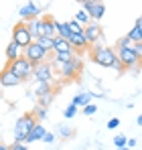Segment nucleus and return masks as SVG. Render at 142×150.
I'll return each instance as SVG.
<instances>
[{
	"mask_svg": "<svg viewBox=\"0 0 142 150\" xmlns=\"http://www.w3.org/2000/svg\"><path fill=\"white\" fill-rule=\"evenodd\" d=\"M67 43H69V47L75 51V53H77V51L89 49V45H87V41H85L83 33H81V35H69V37H67Z\"/></svg>",
	"mask_w": 142,
	"mask_h": 150,
	"instance_id": "nucleus-14",
	"label": "nucleus"
},
{
	"mask_svg": "<svg viewBox=\"0 0 142 150\" xmlns=\"http://www.w3.org/2000/svg\"><path fill=\"white\" fill-rule=\"evenodd\" d=\"M55 140H57V136H55L53 132H45V136H43V142H45V144H53Z\"/></svg>",
	"mask_w": 142,
	"mask_h": 150,
	"instance_id": "nucleus-34",
	"label": "nucleus"
},
{
	"mask_svg": "<svg viewBox=\"0 0 142 150\" xmlns=\"http://www.w3.org/2000/svg\"><path fill=\"white\" fill-rule=\"evenodd\" d=\"M37 120L33 118V114H23L16 122H14V144H23L26 134L35 128Z\"/></svg>",
	"mask_w": 142,
	"mask_h": 150,
	"instance_id": "nucleus-2",
	"label": "nucleus"
},
{
	"mask_svg": "<svg viewBox=\"0 0 142 150\" xmlns=\"http://www.w3.org/2000/svg\"><path fill=\"white\" fill-rule=\"evenodd\" d=\"M55 37H61V39H65V41H67V37H69V30H67V25H65V23H59V21H55Z\"/></svg>",
	"mask_w": 142,
	"mask_h": 150,
	"instance_id": "nucleus-24",
	"label": "nucleus"
},
{
	"mask_svg": "<svg viewBox=\"0 0 142 150\" xmlns=\"http://www.w3.org/2000/svg\"><path fill=\"white\" fill-rule=\"evenodd\" d=\"M112 69H116V71H118V73H124V71H126V69H124V67H122V63H120V61H118V57H116V61H114V63H112Z\"/></svg>",
	"mask_w": 142,
	"mask_h": 150,
	"instance_id": "nucleus-36",
	"label": "nucleus"
},
{
	"mask_svg": "<svg viewBox=\"0 0 142 150\" xmlns=\"http://www.w3.org/2000/svg\"><path fill=\"white\" fill-rule=\"evenodd\" d=\"M92 100H94V98H92V91H81V93H77V96L73 98L71 103L79 110V108H85L87 103H92Z\"/></svg>",
	"mask_w": 142,
	"mask_h": 150,
	"instance_id": "nucleus-17",
	"label": "nucleus"
},
{
	"mask_svg": "<svg viewBox=\"0 0 142 150\" xmlns=\"http://www.w3.org/2000/svg\"><path fill=\"white\" fill-rule=\"evenodd\" d=\"M138 144V140L136 138H130V140H126V148H132V146H136Z\"/></svg>",
	"mask_w": 142,
	"mask_h": 150,
	"instance_id": "nucleus-39",
	"label": "nucleus"
},
{
	"mask_svg": "<svg viewBox=\"0 0 142 150\" xmlns=\"http://www.w3.org/2000/svg\"><path fill=\"white\" fill-rule=\"evenodd\" d=\"M116 57H118V61L122 63V67H124V69H136V67H138V63H140V59L136 57V53H134L132 47H130V49L116 51Z\"/></svg>",
	"mask_w": 142,
	"mask_h": 150,
	"instance_id": "nucleus-9",
	"label": "nucleus"
},
{
	"mask_svg": "<svg viewBox=\"0 0 142 150\" xmlns=\"http://www.w3.org/2000/svg\"><path fill=\"white\" fill-rule=\"evenodd\" d=\"M75 114H77V108H75V105H73V103H71V105H67V108H65V110H63V116H65V118H67V120H71V118H73V116H75Z\"/></svg>",
	"mask_w": 142,
	"mask_h": 150,
	"instance_id": "nucleus-31",
	"label": "nucleus"
},
{
	"mask_svg": "<svg viewBox=\"0 0 142 150\" xmlns=\"http://www.w3.org/2000/svg\"><path fill=\"white\" fill-rule=\"evenodd\" d=\"M132 49H134V53H136V57L142 61V43H136V45H132Z\"/></svg>",
	"mask_w": 142,
	"mask_h": 150,
	"instance_id": "nucleus-35",
	"label": "nucleus"
},
{
	"mask_svg": "<svg viewBox=\"0 0 142 150\" xmlns=\"http://www.w3.org/2000/svg\"><path fill=\"white\" fill-rule=\"evenodd\" d=\"M23 57L31 63V65H39V63H45V61L51 59V53H45V51L33 41L26 49H23Z\"/></svg>",
	"mask_w": 142,
	"mask_h": 150,
	"instance_id": "nucleus-5",
	"label": "nucleus"
},
{
	"mask_svg": "<svg viewBox=\"0 0 142 150\" xmlns=\"http://www.w3.org/2000/svg\"><path fill=\"white\" fill-rule=\"evenodd\" d=\"M92 61L102 67H112V63L116 61V51L112 47H106V45L92 47Z\"/></svg>",
	"mask_w": 142,
	"mask_h": 150,
	"instance_id": "nucleus-3",
	"label": "nucleus"
},
{
	"mask_svg": "<svg viewBox=\"0 0 142 150\" xmlns=\"http://www.w3.org/2000/svg\"><path fill=\"white\" fill-rule=\"evenodd\" d=\"M0 150H10V146H6V144H0Z\"/></svg>",
	"mask_w": 142,
	"mask_h": 150,
	"instance_id": "nucleus-40",
	"label": "nucleus"
},
{
	"mask_svg": "<svg viewBox=\"0 0 142 150\" xmlns=\"http://www.w3.org/2000/svg\"><path fill=\"white\" fill-rule=\"evenodd\" d=\"M81 10L89 16L92 23H97L106 14V4H102V2H83V8Z\"/></svg>",
	"mask_w": 142,
	"mask_h": 150,
	"instance_id": "nucleus-10",
	"label": "nucleus"
},
{
	"mask_svg": "<svg viewBox=\"0 0 142 150\" xmlns=\"http://www.w3.org/2000/svg\"><path fill=\"white\" fill-rule=\"evenodd\" d=\"M39 37H55V18L43 16L39 25Z\"/></svg>",
	"mask_w": 142,
	"mask_h": 150,
	"instance_id": "nucleus-12",
	"label": "nucleus"
},
{
	"mask_svg": "<svg viewBox=\"0 0 142 150\" xmlns=\"http://www.w3.org/2000/svg\"><path fill=\"white\" fill-rule=\"evenodd\" d=\"M57 132H59L63 138H71V136H73V130H71L69 126H59V130H57Z\"/></svg>",
	"mask_w": 142,
	"mask_h": 150,
	"instance_id": "nucleus-32",
	"label": "nucleus"
},
{
	"mask_svg": "<svg viewBox=\"0 0 142 150\" xmlns=\"http://www.w3.org/2000/svg\"><path fill=\"white\" fill-rule=\"evenodd\" d=\"M18 83H23V81L14 73H10L6 67L0 71V85H2V87H14V85H18Z\"/></svg>",
	"mask_w": 142,
	"mask_h": 150,
	"instance_id": "nucleus-15",
	"label": "nucleus"
},
{
	"mask_svg": "<svg viewBox=\"0 0 142 150\" xmlns=\"http://www.w3.org/2000/svg\"><path fill=\"white\" fill-rule=\"evenodd\" d=\"M6 69H8L10 73H14L21 81H28V79L33 77V69H35V65H31L24 57H18V59H14L12 63H8Z\"/></svg>",
	"mask_w": 142,
	"mask_h": 150,
	"instance_id": "nucleus-4",
	"label": "nucleus"
},
{
	"mask_svg": "<svg viewBox=\"0 0 142 150\" xmlns=\"http://www.w3.org/2000/svg\"><path fill=\"white\" fill-rule=\"evenodd\" d=\"M35 43L45 51V53H51V51H53V37H39Z\"/></svg>",
	"mask_w": 142,
	"mask_h": 150,
	"instance_id": "nucleus-23",
	"label": "nucleus"
},
{
	"mask_svg": "<svg viewBox=\"0 0 142 150\" xmlns=\"http://www.w3.org/2000/svg\"><path fill=\"white\" fill-rule=\"evenodd\" d=\"M12 43H14L18 49H26V47L33 43V39H31V35H28L24 23L14 25V28H12Z\"/></svg>",
	"mask_w": 142,
	"mask_h": 150,
	"instance_id": "nucleus-7",
	"label": "nucleus"
},
{
	"mask_svg": "<svg viewBox=\"0 0 142 150\" xmlns=\"http://www.w3.org/2000/svg\"><path fill=\"white\" fill-rule=\"evenodd\" d=\"M118 150H130V148H126V146H124V148H118Z\"/></svg>",
	"mask_w": 142,
	"mask_h": 150,
	"instance_id": "nucleus-41",
	"label": "nucleus"
},
{
	"mask_svg": "<svg viewBox=\"0 0 142 150\" xmlns=\"http://www.w3.org/2000/svg\"><path fill=\"white\" fill-rule=\"evenodd\" d=\"M39 25H41V18L24 21V26H26V30H28V35H31V39H33V41H37V39H39Z\"/></svg>",
	"mask_w": 142,
	"mask_h": 150,
	"instance_id": "nucleus-18",
	"label": "nucleus"
},
{
	"mask_svg": "<svg viewBox=\"0 0 142 150\" xmlns=\"http://www.w3.org/2000/svg\"><path fill=\"white\" fill-rule=\"evenodd\" d=\"M126 37L130 39V43H132V45H136V43H142V23H140V18L134 23L132 30H130Z\"/></svg>",
	"mask_w": 142,
	"mask_h": 150,
	"instance_id": "nucleus-16",
	"label": "nucleus"
},
{
	"mask_svg": "<svg viewBox=\"0 0 142 150\" xmlns=\"http://www.w3.org/2000/svg\"><path fill=\"white\" fill-rule=\"evenodd\" d=\"M67 51H73L69 47V43L65 41V39H61V37H53V53L57 55V53H67Z\"/></svg>",
	"mask_w": 142,
	"mask_h": 150,
	"instance_id": "nucleus-19",
	"label": "nucleus"
},
{
	"mask_svg": "<svg viewBox=\"0 0 142 150\" xmlns=\"http://www.w3.org/2000/svg\"><path fill=\"white\" fill-rule=\"evenodd\" d=\"M83 37H85V41H87L89 47H97V45H102V41H104L102 26L97 25V23H89V25H85V26H83Z\"/></svg>",
	"mask_w": 142,
	"mask_h": 150,
	"instance_id": "nucleus-8",
	"label": "nucleus"
},
{
	"mask_svg": "<svg viewBox=\"0 0 142 150\" xmlns=\"http://www.w3.org/2000/svg\"><path fill=\"white\" fill-rule=\"evenodd\" d=\"M18 57H23V49H18V47L10 41V43L6 45V61H8V63H12V61H14V59H18Z\"/></svg>",
	"mask_w": 142,
	"mask_h": 150,
	"instance_id": "nucleus-21",
	"label": "nucleus"
},
{
	"mask_svg": "<svg viewBox=\"0 0 142 150\" xmlns=\"http://www.w3.org/2000/svg\"><path fill=\"white\" fill-rule=\"evenodd\" d=\"M130 47H132L130 39H128V37H122L118 43H116V49H114V51H120V49H130Z\"/></svg>",
	"mask_w": 142,
	"mask_h": 150,
	"instance_id": "nucleus-28",
	"label": "nucleus"
},
{
	"mask_svg": "<svg viewBox=\"0 0 142 150\" xmlns=\"http://www.w3.org/2000/svg\"><path fill=\"white\" fill-rule=\"evenodd\" d=\"M33 77H35L37 81H43V83H51V85H53L55 77H59V75L55 73L53 65H51L49 61H45V63L35 65V69H33Z\"/></svg>",
	"mask_w": 142,
	"mask_h": 150,
	"instance_id": "nucleus-6",
	"label": "nucleus"
},
{
	"mask_svg": "<svg viewBox=\"0 0 142 150\" xmlns=\"http://www.w3.org/2000/svg\"><path fill=\"white\" fill-rule=\"evenodd\" d=\"M10 150H28V146H26V144H12Z\"/></svg>",
	"mask_w": 142,
	"mask_h": 150,
	"instance_id": "nucleus-38",
	"label": "nucleus"
},
{
	"mask_svg": "<svg viewBox=\"0 0 142 150\" xmlns=\"http://www.w3.org/2000/svg\"><path fill=\"white\" fill-rule=\"evenodd\" d=\"M118 126H120V120H118V118L108 120V128H110V130H114V128H118Z\"/></svg>",
	"mask_w": 142,
	"mask_h": 150,
	"instance_id": "nucleus-37",
	"label": "nucleus"
},
{
	"mask_svg": "<svg viewBox=\"0 0 142 150\" xmlns=\"http://www.w3.org/2000/svg\"><path fill=\"white\" fill-rule=\"evenodd\" d=\"M95 112H97V105H94V103H87V105L83 108V114H85V116H94Z\"/></svg>",
	"mask_w": 142,
	"mask_h": 150,
	"instance_id": "nucleus-33",
	"label": "nucleus"
},
{
	"mask_svg": "<svg viewBox=\"0 0 142 150\" xmlns=\"http://www.w3.org/2000/svg\"><path fill=\"white\" fill-rule=\"evenodd\" d=\"M51 91H55L51 83L37 81V85H35V96H37V98H43V96H47V93H51Z\"/></svg>",
	"mask_w": 142,
	"mask_h": 150,
	"instance_id": "nucleus-22",
	"label": "nucleus"
},
{
	"mask_svg": "<svg viewBox=\"0 0 142 150\" xmlns=\"http://www.w3.org/2000/svg\"><path fill=\"white\" fill-rule=\"evenodd\" d=\"M73 21H75V23H79L81 26H85V25H89V23H92V21H89V16H87V14H85V12H83L81 8H79V10L75 12V16H73Z\"/></svg>",
	"mask_w": 142,
	"mask_h": 150,
	"instance_id": "nucleus-27",
	"label": "nucleus"
},
{
	"mask_svg": "<svg viewBox=\"0 0 142 150\" xmlns=\"http://www.w3.org/2000/svg\"><path fill=\"white\" fill-rule=\"evenodd\" d=\"M75 57H77L75 51H67V53H57V55H53L49 61H51V63H69Z\"/></svg>",
	"mask_w": 142,
	"mask_h": 150,
	"instance_id": "nucleus-20",
	"label": "nucleus"
},
{
	"mask_svg": "<svg viewBox=\"0 0 142 150\" xmlns=\"http://www.w3.org/2000/svg\"><path fill=\"white\" fill-rule=\"evenodd\" d=\"M65 25H67V30H69V35H81V33H83V26L79 25V23H75L73 18H71V21H67Z\"/></svg>",
	"mask_w": 142,
	"mask_h": 150,
	"instance_id": "nucleus-25",
	"label": "nucleus"
},
{
	"mask_svg": "<svg viewBox=\"0 0 142 150\" xmlns=\"http://www.w3.org/2000/svg\"><path fill=\"white\" fill-rule=\"evenodd\" d=\"M126 140H128V138H126L124 134H118V136L114 138V146H116V150H118V148H124V146H126Z\"/></svg>",
	"mask_w": 142,
	"mask_h": 150,
	"instance_id": "nucleus-30",
	"label": "nucleus"
},
{
	"mask_svg": "<svg viewBox=\"0 0 142 150\" xmlns=\"http://www.w3.org/2000/svg\"><path fill=\"white\" fill-rule=\"evenodd\" d=\"M31 114H33V118H35V120H37L39 124H41V122H43V120L47 118V108H41V105H37V108H35V110H33Z\"/></svg>",
	"mask_w": 142,
	"mask_h": 150,
	"instance_id": "nucleus-26",
	"label": "nucleus"
},
{
	"mask_svg": "<svg viewBox=\"0 0 142 150\" xmlns=\"http://www.w3.org/2000/svg\"><path fill=\"white\" fill-rule=\"evenodd\" d=\"M45 132H47V130H45V126L37 122V124H35V128H33V130L26 134V138H24L23 144H26V146H28V144H33V142H37V140H43Z\"/></svg>",
	"mask_w": 142,
	"mask_h": 150,
	"instance_id": "nucleus-13",
	"label": "nucleus"
},
{
	"mask_svg": "<svg viewBox=\"0 0 142 150\" xmlns=\"http://www.w3.org/2000/svg\"><path fill=\"white\" fill-rule=\"evenodd\" d=\"M53 98H55V91H51V93H47V96L39 98V105H41V108H47L49 103L53 101Z\"/></svg>",
	"mask_w": 142,
	"mask_h": 150,
	"instance_id": "nucleus-29",
	"label": "nucleus"
},
{
	"mask_svg": "<svg viewBox=\"0 0 142 150\" xmlns=\"http://www.w3.org/2000/svg\"><path fill=\"white\" fill-rule=\"evenodd\" d=\"M49 63H51V61H49ZM51 65H53L55 73L59 75V77H63V79H75V77H79L81 67H83V63H81L79 57H75L69 63H51Z\"/></svg>",
	"mask_w": 142,
	"mask_h": 150,
	"instance_id": "nucleus-1",
	"label": "nucleus"
},
{
	"mask_svg": "<svg viewBox=\"0 0 142 150\" xmlns=\"http://www.w3.org/2000/svg\"><path fill=\"white\" fill-rule=\"evenodd\" d=\"M41 12H43V8H39V4H35V2H26V4H23V8L18 10L23 23L24 21H31V18H39Z\"/></svg>",
	"mask_w": 142,
	"mask_h": 150,
	"instance_id": "nucleus-11",
	"label": "nucleus"
}]
</instances>
